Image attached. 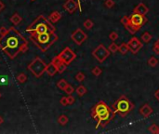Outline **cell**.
Wrapping results in <instances>:
<instances>
[{"mask_svg": "<svg viewBox=\"0 0 159 134\" xmlns=\"http://www.w3.org/2000/svg\"><path fill=\"white\" fill-rule=\"evenodd\" d=\"M26 46V40L17 30L10 28L0 39V48L10 58H14L21 49Z\"/></svg>", "mask_w": 159, "mask_h": 134, "instance_id": "6da1fadb", "label": "cell"}, {"mask_svg": "<svg viewBox=\"0 0 159 134\" xmlns=\"http://www.w3.org/2000/svg\"><path fill=\"white\" fill-rule=\"evenodd\" d=\"M91 116L97 120L96 129H98L100 126L104 128L106 125L109 124V122L114 118L115 114L113 112V109L109 107L107 103L101 101L95 104V106L92 108Z\"/></svg>", "mask_w": 159, "mask_h": 134, "instance_id": "7a4b0ae2", "label": "cell"}, {"mask_svg": "<svg viewBox=\"0 0 159 134\" xmlns=\"http://www.w3.org/2000/svg\"><path fill=\"white\" fill-rule=\"evenodd\" d=\"M147 22L148 19L145 16L134 12L130 16H124L120 21L122 25L125 26L129 33L131 34H135Z\"/></svg>", "mask_w": 159, "mask_h": 134, "instance_id": "3957f363", "label": "cell"}, {"mask_svg": "<svg viewBox=\"0 0 159 134\" xmlns=\"http://www.w3.org/2000/svg\"><path fill=\"white\" fill-rule=\"evenodd\" d=\"M133 109L134 103L125 95L120 96L113 105V112H114L115 115V114H118L122 117H125V116L128 115Z\"/></svg>", "mask_w": 159, "mask_h": 134, "instance_id": "277c9868", "label": "cell"}, {"mask_svg": "<svg viewBox=\"0 0 159 134\" xmlns=\"http://www.w3.org/2000/svg\"><path fill=\"white\" fill-rule=\"evenodd\" d=\"M32 40L42 50H46L53 42L57 39V36L54 34V32H46V33L32 34Z\"/></svg>", "mask_w": 159, "mask_h": 134, "instance_id": "5b68a950", "label": "cell"}, {"mask_svg": "<svg viewBox=\"0 0 159 134\" xmlns=\"http://www.w3.org/2000/svg\"><path fill=\"white\" fill-rule=\"evenodd\" d=\"M27 32H33V33H46V32H54V27L43 17H39L31 26L27 28Z\"/></svg>", "mask_w": 159, "mask_h": 134, "instance_id": "8992f818", "label": "cell"}, {"mask_svg": "<svg viewBox=\"0 0 159 134\" xmlns=\"http://www.w3.org/2000/svg\"><path fill=\"white\" fill-rule=\"evenodd\" d=\"M92 55L97 59V61L99 62H103L105 60L109 57V55H110V51H109V49L106 48L103 45L101 44L93 50Z\"/></svg>", "mask_w": 159, "mask_h": 134, "instance_id": "52a82bcc", "label": "cell"}, {"mask_svg": "<svg viewBox=\"0 0 159 134\" xmlns=\"http://www.w3.org/2000/svg\"><path fill=\"white\" fill-rule=\"evenodd\" d=\"M127 44H128L129 51L131 52L132 54H137L143 46L142 43H141V41L136 36H133V37L130 38Z\"/></svg>", "mask_w": 159, "mask_h": 134, "instance_id": "ba28073f", "label": "cell"}, {"mask_svg": "<svg viewBox=\"0 0 159 134\" xmlns=\"http://www.w3.org/2000/svg\"><path fill=\"white\" fill-rule=\"evenodd\" d=\"M72 38L76 43H77L78 45H81L85 40L87 39V34H85L81 29H77L75 33L72 34Z\"/></svg>", "mask_w": 159, "mask_h": 134, "instance_id": "9c48e42d", "label": "cell"}, {"mask_svg": "<svg viewBox=\"0 0 159 134\" xmlns=\"http://www.w3.org/2000/svg\"><path fill=\"white\" fill-rule=\"evenodd\" d=\"M153 112H154L153 108H152L148 103H144L142 106L140 108V114L145 118L149 117V116L153 114Z\"/></svg>", "mask_w": 159, "mask_h": 134, "instance_id": "30bf717a", "label": "cell"}, {"mask_svg": "<svg viewBox=\"0 0 159 134\" xmlns=\"http://www.w3.org/2000/svg\"><path fill=\"white\" fill-rule=\"evenodd\" d=\"M133 12L145 16L146 14L149 12V9H148V7L145 4H143V3H140V4L138 6H136L135 9H133Z\"/></svg>", "mask_w": 159, "mask_h": 134, "instance_id": "8fae6325", "label": "cell"}, {"mask_svg": "<svg viewBox=\"0 0 159 134\" xmlns=\"http://www.w3.org/2000/svg\"><path fill=\"white\" fill-rule=\"evenodd\" d=\"M63 56H64L63 62H65L66 63H70L74 59L76 58V54L74 53L73 51H71L69 48H66L65 50L63 51Z\"/></svg>", "mask_w": 159, "mask_h": 134, "instance_id": "7c38bea8", "label": "cell"}, {"mask_svg": "<svg viewBox=\"0 0 159 134\" xmlns=\"http://www.w3.org/2000/svg\"><path fill=\"white\" fill-rule=\"evenodd\" d=\"M76 7H77V5H76V3L75 2V0H68V1L64 4V9L66 10H68L70 13L75 11Z\"/></svg>", "mask_w": 159, "mask_h": 134, "instance_id": "4fadbf2b", "label": "cell"}, {"mask_svg": "<svg viewBox=\"0 0 159 134\" xmlns=\"http://www.w3.org/2000/svg\"><path fill=\"white\" fill-rule=\"evenodd\" d=\"M118 51L122 55H126L129 51V47H128V44H127V43H122L120 46H118Z\"/></svg>", "mask_w": 159, "mask_h": 134, "instance_id": "5bb4252c", "label": "cell"}, {"mask_svg": "<svg viewBox=\"0 0 159 134\" xmlns=\"http://www.w3.org/2000/svg\"><path fill=\"white\" fill-rule=\"evenodd\" d=\"M141 40H142L144 43H149V42L152 40V34L150 33H148V32H144V33L141 34Z\"/></svg>", "mask_w": 159, "mask_h": 134, "instance_id": "9a60e30c", "label": "cell"}, {"mask_svg": "<svg viewBox=\"0 0 159 134\" xmlns=\"http://www.w3.org/2000/svg\"><path fill=\"white\" fill-rule=\"evenodd\" d=\"M158 64V59L155 58L154 56H152V57L148 60V65L151 67H155Z\"/></svg>", "mask_w": 159, "mask_h": 134, "instance_id": "2e32d148", "label": "cell"}, {"mask_svg": "<svg viewBox=\"0 0 159 134\" xmlns=\"http://www.w3.org/2000/svg\"><path fill=\"white\" fill-rule=\"evenodd\" d=\"M149 131L154 134H159V126H157L156 124L151 125L149 128Z\"/></svg>", "mask_w": 159, "mask_h": 134, "instance_id": "e0dca14e", "label": "cell"}, {"mask_svg": "<svg viewBox=\"0 0 159 134\" xmlns=\"http://www.w3.org/2000/svg\"><path fill=\"white\" fill-rule=\"evenodd\" d=\"M109 51L112 53H115L116 51H118V45L115 44V42H113L109 46Z\"/></svg>", "mask_w": 159, "mask_h": 134, "instance_id": "ac0fdd59", "label": "cell"}, {"mask_svg": "<svg viewBox=\"0 0 159 134\" xmlns=\"http://www.w3.org/2000/svg\"><path fill=\"white\" fill-rule=\"evenodd\" d=\"M76 92H77V94H78V95H80V96H83V95L87 92V89L84 86H80V87L77 88Z\"/></svg>", "mask_w": 159, "mask_h": 134, "instance_id": "d6986e66", "label": "cell"}, {"mask_svg": "<svg viewBox=\"0 0 159 134\" xmlns=\"http://www.w3.org/2000/svg\"><path fill=\"white\" fill-rule=\"evenodd\" d=\"M102 73L101 71V69L100 68L99 66H96V67H94V68L92 69V74L95 76H101V74Z\"/></svg>", "mask_w": 159, "mask_h": 134, "instance_id": "ffe728a7", "label": "cell"}, {"mask_svg": "<svg viewBox=\"0 0 159 134\" xmlns=\"http://www.w3.org/2000/svg\"><path fill=\"white\" fill-rule=\"evenodd\" d=\"M84 26H85L86 29L89 30V29H91V28L93 27V22H92V21H90V20H87L86 22L84 23Z\"/></svg>", "mask_w": 159, "mask_h": 134, "instance_id": "44dd1931", "label": "cell"}, {"mask_svg": "<svg viewBox=\"0 0 159 134\" xmlns=\"http://www.w3.org/2000/svg\"><path fill=\"white\" fill-rule=\"evenodd\" d=\"M109 38H110L113 42H115L118 38V34L116 33V32H111L110 34H109Z\"/></svg>", "mask_w": 159, "mask_h": 134, "instance_id": "7402d4cb", "label": "cell"}, {"mask_svg": "<svg viewBox=\"0 0 159 134\" xmlns=\"http://www.w3.org/2000/svg\"><path fill=\"white\" fill-rule=\"evenodd\" d=\"M153 50H154V52L155 54H159V38L155 41V43H154V47H153Z\"/></svg>", "mask_w": 159, "mask_h": 134, "instance_id": "603a6c76", "label": "cell"}, {"mask_svg": "<svg viewBox=\"0 0 159 134\" xmlns=\"http://www.w3.org/2000/svg\"><path fill=\"white\" fill-rule=\"evenodd\" d=\"M104 5H105L106 8L112 9L113 7L115 6V1H114V0H106L105 3H104Z\"/></svg>", "mask_w": 159, "mask_h": 134, "instance_id": "cb8c5ba5", "label": "cell"}, {"mask_svg": "<svg viewBox=\"0 0 159 134\" xmlns=\"http://www.w3.org/2000/svg\"><path fill=\"white\" fill-rule=\"evenodd\" d=\"M9 84V80L7 79V77L1 76H0V85H8Z\"/></svg>", "mask_w": 159, "mask_h": 134, "instance_id": "d4e9b609", "label": "cell"}, {"mask_svg": "<svg viewBox=\"0 0 159 134\" xmlns=\"http://www.w3.org/2000/svg\"><path fill=\"white\" fill-rule=\"evenodd\" d=\"M76 78L77 80H78V81H80V82H81V81H83V80L85 79V76H84V74H83V73H78V74H77V75H76Z\"/></svg>", "mask_w": 159, "mask_h": 134, "instance_id": "484cf974", "label": "cell"}, {"mask_svg": "<svg viewBox=\"0 0 159 134\" xmlns=\"http://www.w3.org/2000/svg\"><path fill=\"white\" fill-rule=\"evenodd\" d=\"M65 91L67 93H72L73 91H74V89L71 86H69V85H66V87H65Z\"/></svg>", "mask_w": 159, "mask_h": 134, "instance_id": "4316f807", "label": "cell"}, {"mask_svg": "<svg viewBox=\"0 0 159 134\" xmlns=\"http://www.w3.org/2000/svg\"><path fill=\"white\" fill-rule=\"evenodd\" d=\"M16 18H17V14H16V15L13 16V18L11 19V21H12V22H13L14 23H15V24H18V22H19V21H20L21 19H20V18L16 19Z\"/></svg>", "mask_w": 159, "mask_h": 134, "instance_id": "83f0119b", "label": "cell"}, {"mask_svg": "<svg viewBox=\"0 0 159 134\" xmlns=\"http://www.w3.org/2000/svg\"><path fill=\"white\" fill-rule=\"evenodd\" d=\"M154 97L156 98V100L159 101V89L155 90V92H154Z\"/></svg>", "mask_w": 159, "mask_h": 134, "instance_id": "f1b7e54d", "label": "cell"}, {"mask_svg": "<svg viewBox=\"0 0 159 134\" xmlns=\"http://www.w3.org/2000/svg\"><path fill=\"white\" fill-rule=\"evenodd\" d=\"M67 101H68V103H73L74 101H75V99L73 97H69V98H67Z\"/></svg>", "mask_w": 159, "mask_h": 134, "instance_id": "f546056e", "label": "cell"}, {"mask_svg": "<svg viewBox=\"0 0 159 134\" xmlns=\"http://www.w3.org/2000/svg\"><path fill=\"white\" fill-rule=\"evenodd\" d=\"M78 7H79V9H80V11H81L82 9H81V5H80V1H79V0H78Z\"/></svg>", "mask_w": 159, "mask_h": 134, "instance_id": "4dcf8cb0", "label": "cell"}]
</instances>
